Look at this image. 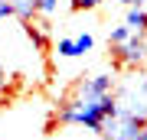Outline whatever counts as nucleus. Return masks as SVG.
I'll return each instance as SVG.
<instances>
[{"label":"nucleus","instance_id":"obj_3","mask_svg":"<svg viewBox=\"0 0 147 140\" xmlns=\"http://www.w3.org/2000/svg\"><path fill=\"white\" fill-rule=\"evenodd\" d=\"M111 56H115V62L124 65V68H144L147 65V36L127 33L121 42L111 46Z\"/></svg>","mask_w":147,"mask_h":140},{"label":"nucleus","instance_id":"obj_2","mask_svg":"<svg viewBox=\"0 0 147 140\" xmlns=\"http://www.w3.org/2000/svg\"><path fill=\"white\" fill-rule=\"evenodd\" d=\"M115 101L121 114H131L147 124V75L141 68H127V75L115 82Z\"/></svg>","mask_w":147,"mask_h":140},{"label":"nucleus","instance_id":"obj_5","mask_svg":"<svg viewBox=\"0 0 147 140\" xmlns=\"http://www.w3.org/2000/svg\"><path fill=\"white\" fill-rule=\"evenodd\" d=\"M95 49V36L92 33H75V36H62L56 42V52L59 59H82Z\"/></svg>","mask_w":147,"mask_h":140},{"label":"nucleus","instance_id":"obj_6","mask_svg":"<svg viewBox=\"0 0 147 140\" xmlns=\"http://www.w3.org/2000/svg\"><path fill=\"white\" fill-rule=\"evenodd\" d=\"M124 26L131 33H141V36H147V10L141 3H134V7H127V13H124Z\"/></svg>","mask_w":147,"mask_h":140},{"label":"nucleus","instance_id":"obj_9","mask_svg":"<svg viewBox=\"0 0 147 140\" xmlns=\"http://www.w3.org/2000/svg\"><path fill=\"white\" fill-rule=\"evenodd\" d=\"M13 88H16V78L7 72V65H3V62H0V108H3V104H10Z\"/></svg>","mask_w":147,"mask_h":140},{"label":"nucleus","instance_id":"obj_14","mask_svg":"<svg viewBox=\"0 0 147 140\" xmlns=\"http://www.w3.org/2000/svg\"><path fill=\"white\" fill-rule=\"evenodd\" d=\"M134 140H147V127H144V130H141V134H137Z\"/></svg>","mask_w":147,"mask_h":140},{"label":"nucleus","instance_id":"obj_10","mask_svg":"<svg viewBox=\"0 0 147 140\" xmlns=\"http://www.w3.org/2000/svg\"><path fill=\"white\" fill-rule=\"evenodd\" d=\"M69 3V0H39V7H36V16H42V20H53V16L62 10V7Z\"/></svg>","mask_w":147,"mask_h":140},{"label":"nucleus","instance_id":"obj_11","mask_svg":"<svg viewBox=\"0 0 147 140\" xmlns=\"http://www.w3.org/2000/svg\"><path fill=\"white\" fill-rule=\"evenodd\" d=\"M105 0H69V7L72 10H95V7H101Z\"/></svg>","mask_w":147,"mask_h":140},{"label":"nucleus","instance_id":"obj_7","mask_svg":"<svg viewBox=\"0 0 147 140\" xmlns=\"http://www.w3.org/2000/svg\"><path fill=\"white\" fill-rule=\"evenodd\" d=\"M7 3H10V10H13V16L20 23H33V20H36L39 0H7Z\"/></svg>","mask_w":147,"mask_h":140},{"label":"nucleus","instance_id":"obj_8","mask_svg":"<svg viewBox=\"0 0 147 140\" xmlns=\"http://www.w3.org/2000/svg\"><path fill=\"white\" fill-rule=\"evenodd\" d=\"M23 33H26V39L33 42V49H36V52H46V49H49V36H46V29H42V26L23 23Z\"/></svg>","mask_w":147,"mask_h":140},{"label":"nucleus","instance_id":"obj_12","mask_svg":"<svg viewBox=\"0 0 147 140\" xmlns=\"http://www.w3.org/2000/svg\"><path fill=\"white\" fill-rule=\"evenodd\" d=\"M10 16H13L10 3H7V0H0V23H3V20H10Z\"/></svg>","mask_w":147,"mask_h":140},{"label":"nucleus","instance_id":"obj_13","mask_svg":"<svg viewBox=\"0 0 147 140\" xmlns=\"http://www.w3.org/2000/svg\"><path fill=\"white\" fill-rule=\"evenodd\" d=\"M118 3H124V7H134V3H141V0H118Z\"/></svg>","mask_w":147,"mask_h":140},{"label":"nucleus","instance_id":"obj_4","mask_svg":"<svg viewBox=\"0 0 147 140\" xmlns=\"http://www.w3.org/2000/svg\"><path fill=\"white\" fill-rule=\"evenodd\" d=\"M147 124H144V121H137V117H131V114H121V111H118V114L115 117H111L108 121V124H105V130H101V140H134L137 134H141V130H144Z\"/></svg>","mask_w":147,"mask_h":140},{"label":"nucleus","instance_id":"obj_1","mask_svg":"<svg viewBox=\"0 0 147 140\" xmlns=\"http://www.w3.org/2000/svg\"><path fill=\"white\" fill-rule=\"evenodd\" d=\"M118 114V101L115 91H82L72 88L65 101H59L53 124H72V127H85L92 134H101L105 124Z\"/></svg>","mask_w":147,"mask_h":140}]
</instances>
